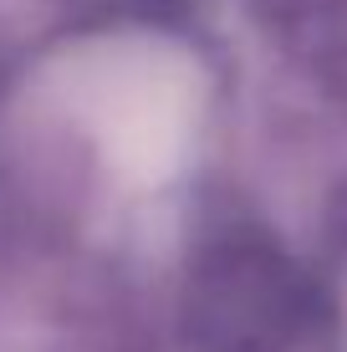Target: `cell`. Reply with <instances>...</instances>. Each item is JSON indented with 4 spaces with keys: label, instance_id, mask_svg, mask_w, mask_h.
I'll return each mask as SVG.
<instances>
[{
    "label": "cell",
    "instance_id": "6da1fadb",
    "mask_svg": "<svg viewBox=\"0 0 347 352\" xmlns=\"http://www.w3.org/2000/svg\"><path fill=\"white\" fill-rule=\"evenodd\" d=\"M194 82L184 67H123L82 97V123L123 184H169L194 148Z\"/></svg>",
    "mask_w": 347,
    "mask_h": 352
}]
</instances>
